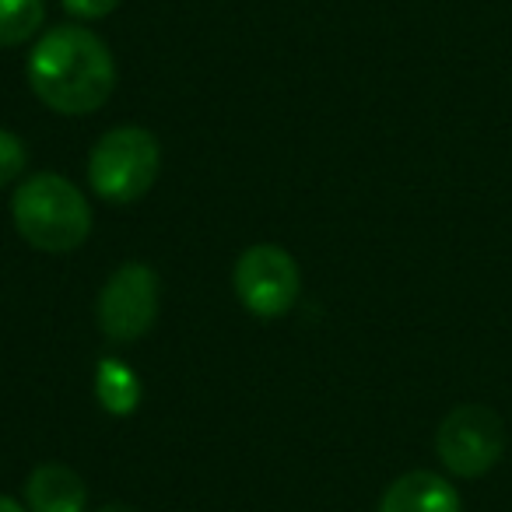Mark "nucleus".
<instances>
[{"label": "nucleus", "instance_id": "obj_1", "mask_svg": "<svg viewBox=\"0 0 512 512\" xmlns=\"http://www.w3.org/2000/svg\"><path fill=\"white\" fill-rule=\"evenodd\" d=\"M29 85L43 106L64 116L95 113L116 88V64L109 46L81 25H57L43 32L29 53Z\"/></svg>", "mask_w": 512, "mask_h": 512}, {"label": "nucleus", "instance_id": "obj_2", "mask_svg": "<svg viewBox=\"0 0 512 512\" xmlns=\"http://www.w3.org/2000/svg\"><path fill=\"white\" fill-rule=\"evenodd\" d=\"M11 218L18 235L43 253H71L92 232V207L85 193L57 172L25 179L11 200Z\"/></svg>", "mask_w": 512, "mask_h": 512}, {"label": "nucleus", "instance_id": "obj_3", "mask_svg": "<svg viewBox=\"0 0 512 512\" xmlns=\"http://www.w3.org/2000/svg\"><path fill=\"white\" fill-rule=\"evenodd\" d=\"M162 169L158 137L144 127H116L88 155V183L109 204H134L155 186Z\"/></svg>", "mask_w": 512, "mask_h": 512}, {"label": "nucleus", "instance_id": "obj_4", "mask_svg": "<svg viewBox=\"0 0 512 512\" xmlns=\"http://www.w3.org/2000/svg\"><path fill=\"white\" fill-rule=\"evenodd\" d=\"M435 453L453 477H484L505 453V425L491 407L460 404L442 418L435 432Z\"/></svg>", "mask_w": 512, "mask_h": 512}, {"label": "nucleus", "instance_id": "obj_5", "mask_svg": "<svg viewBox=\"0 0 512 512\" xmlns=\"http://www.w3.org/2000/svg\"><path fill=\"white\" fill-rule=\"evenodd\" d=\"M235 295L260 320H278L295 309L302 295V274L292 253L271 242L249 246L235 264Z\"/></svg>", "mask_w": 512, "mask_h": 512}, {"label": "nucleus", "instance_id": "obj_6", "mask_svg": "<svg viewBox=\"0 0 512 512\" xmlns=\"http://www.w3.org/2000/svg\"><path fill=\"white\" fill-rule=\"evenodd\" d=\"M158 274L148 264H123L99 292V327L109 341L130 344L155 327L158 316Z\"/></svg>", "mask_w": 512, "mask_h": 512}, {"label": "nucleus", "instance_id": "obj_7", "mask_svg": "<svg viewBox=\"0 0 512 512\" xmlns=\"http://www.w3.org/2000/svg\"><path fill=\"white\" fill-rule=\"evenodd\" d=\"M460 491L432 470H411L383 491L376 512H460Z\"/></svg>", "mask_w": 512, "mask_h": 512}, {"label": "nucleus", "instance_id": "obj_8", "mask_svg": "<svg viewBox=\"0 0 512 512\" xmlns=\"http://www.w3.org/2000/svg\"><path fill=\"white\" fill-rule=\"evenodd\" d=\"M25 502L29 512H85L88 488L78 470L64 463H43L25 481Z\"/></svg>", "mask_w": 512, "mask_h": 512}, {"label": "nucleus", "instance_id": "obj_9", "mask_svg": "<svg viewBox=\"0 0 512 512\" xmlns=\"http://www.w3.org/2000/svg\"><path fill=\"white\" fill-rule=\"evenodd\" d=\"M95 397H99L102 411L130 414L141 404V379L120 358H102L99 372H95Z\"/></svg>", "mask_w": 512, "mask_h": 512}, {"label": "nucleus", "instance_id": "obj_10", "mask_svg": "<svg viewBox=\"0 0 512 512\" xmlns=\"http://www.w3.org/2000/svg\"><path fill=\"white\" fill-rule=\"evenodd\" d=\"M46 22V0H0V46L36 39Z\"/></svg>", "mask_w": 512, "mask_h": 512}, {"label": "nucleus", "instance_id": "obj_11", "mask_svg": "<svg viewBox=\"0 0 512 512\" xmlns=\"http://www.w3.org/2000/svg\"><path fill=\"white\" fill-rule=\"evenodd\" d=\"M29 165V151H25V141L11 130L0 127V186L15 183L18 176Z\"/></svg>", "mask_w": 512, "mask_h": 512}, {"label": "nucleus", "instance_id": "obj_12", "mask_svg": "<svg viewBox=\"0 0 512 512\" xmlns=\"http://www.w3.org/2000/svg\"><path fill=\"white\" fill-rule=\"evenodd\" d=\"M67 15L81 18V22H95V18H106L120 8L123 0H60Z\"/></svg>", "mask_w": 512, "mask_h": 512}, {"label": "nucleus", "instance_id": "obj_13", "mask_svg": "<svg viewBox=\"0 0 512 512\" xmlns=\"http://www.w3.org/2000/svg\"><path fill=\"white\" fill-rule=\"evenodd\" d=\"M0 512H29L22 502H15L11 495H0Z\"/></svg>", "mask_w": 512, "mask_h": 512}, {"label": "nucleus", "instance_id": "obj_14", "mask_svg": "<svg viewBox=\"0 0 512 512\" xmlns=\"http://www.w3.org/2000/svg\"><path fill=\"white\" fill-rule=\"evenodd\" d=\"M99 512H134L130 505H123V502H109V505H102Z\"/></svg>", "mask_w": 512, "mask_h": 512}]
</instances>
